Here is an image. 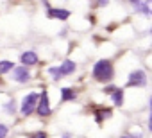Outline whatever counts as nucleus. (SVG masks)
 <instances>
[{"label":"nucleus","mask_w":152,"mask_h":138,"mask_svg":"<svg viewBox=\"0 0 152 138\" xmlns=\"http://www.w3.org/2000/svg\"><path fill=\"white\" fill-rule=\"evenodd\" d=\"M93 79L99 81V83H109L113 81L115 77V66H113V61L111 59H99L95 65H93Z\"/></svg>","instance_id":"nucleus-1"},{"label":"nucleus","mask_w":152,"mask_h":138,"mask_svg":"<svg viewBox=\"0 0 152 138\" xmlns=\"http://www.w3.org/2000/svg\"><path fill=\"white\" fill-rule=\"evenodd\" d=\"M148 84V76L143 68H136L127 76V83L125 88H145Z\"/></svg>","instance_id":"nucleus-2"},{"label":"nucleus","mask_w":152,"mask_h":138,"mask_svg":"<svg viewBox=\"0 0 152 138\" xmlns=\"http://www.w3.org/2000/svg\"><path fill=\"white\" fill-rule=\"evenodd\" d=\"M39 99H41V93H36V92H31L29 95H25V97H23V101H22V108H20V111H22L23 115H29V113H32V111H36V109H38V104H39Z\"/></svg>","instance_id":"nucleus-3"},{"label":"nucleus","mask_w":152,"mask_h":138,"mask_svg":"<svg viewBox=\"0 0 152 138\" xmlns=\"http://www.w3.org/2000/svg\"><path fill=\"white\" fill-rule=\"evenodd\" d=\"M131 7L136 11V13H140V15H143V16H147V18H152V2H141V0H131Z\"/></svg>","instance_id":"nucleus-4"},{"label":"nucleus","mask_w":152,"mask_h":138,"mask_svg":"<svg viewBox=\"0 0 152 138\" xmlns=\"http://www.w3.org/2000/svg\"><path fill=\"white\" fill-rule=\"evenodd\" d=\"M38 115H41V117H48L50 113H52V109H50V104H48V95H47V92H41V99H39V104H38Z\"/></svg>","instance_id":"nucleus-5"},{"label":"nucleus","mask_w":152,"mask_h":138,"mask_svg":"<svg viewBox=\"0 0 152 138\" xmlns=\"http://www.w3.org/2000/svg\"><path fill=\"white\" fill-rule=\"evenodd\" d=\"M47 15H48V18H57V20H68L70 18V11L63 9V7H48Z\"/></svg>","instance_id":"nucleus-6"},{"label":"nucleus","mask_w":152,"mask_h":138,"mask_svg":"<svg viewBox=\"0 0 152 138\" xmlns=\"http://www.w3.org/2000/svg\"><path fill=\"white\" fill-rule=\"evenodd\" d=\"M13 77H15L16 83H27V81L31 79V72H29V68H27V66H16Z\"/></svg>","instance_id":"nucleus-7"},{"label":"nucleus","mask_w":152,"mask_h":138,"mask_svg":"<svg viewBox=\"0 0 152 138\" xmlns=\"http://www.w3.org/2000/svg\"><path fill=\"white\" fill-rule=\"evenodd\" d=\"M111 117H113V109L111 108H99V109H95V122L99 126H102L104 120L111 118Z\"/></svg>","instance_id":"nucleus-8"},{"label":"nucleus","mask_w":152,"mask_h":138,"mask_svg":"<svg viewBox=\"0 0 152 138\" xmlns=\"http://www.w3.org/2000/svg\"><path fill=\"white\" fill-rule=\"evenodd\" d=\"M75 68H77V65H75L72 59H64V61L61 63V66H59V74H61V77L70 76V74L75 72Z\"/></svg>","instance_id":"nucleus-9"},{"label":"nucleus","mask_w":152,"mask_h":138,"mask_svg":"<svg viewBox=\"0 0 152 138\" xmlns=\"http://www.w3.org/2000/svg\"><path fill=\"white\" fill-rule=\"evenodd\" d=\"M22 63L23 65H27V66H31V65H36L38 63V54L36 52H32V50H27V52H23L22 54Z\"/></svg>","instance_id":"nucleus-10"},{"label":"nucleus","mask_w":152,"mask_h":138,"mask_svg":"<svg viewBox=\"0 0 152 138\" xmlns=\"http://www.w3.org/2000/svg\"><path fill=\"white\" fill-rule=\"evenodd\" d=\"M77 99V92L73 88H63L61 90V101L66 102V101H75Z\"/></svg>","instance_id":"nucleus-11"},{"label":"nucleus","mask_w":152,"mask_h":138,"mask_svg":"<svg viewBox=\"0 0 152 138\" xmlns=\"http://www.w3.org/2000/svg\"><path fill=\"white\" fill-rule=\"evenodd\" d=\"M111 101L116 108H122L124 106V88H118L113 95H111Z\"/></svg>","instance_id":"nucleus-12"},{"label":"nucleus","mask_w":152,"mask_h":138,"mask_svg":"<svg viewBox=\"0 0 152 138\" xmlns=\"http://www.w3.org/2000/svg\"><path fill=\"white\" fill-rule=\"evenodd\" d=\"M15 63L13 61H0V74H7L9 70H13Z\"/></svg>","instance_id":"nucleus-13"},{"label":"nucleus","mask_w":152,"mask_h":138,"mask_svg":"<svg viewBox=\"0 0 152 138\" xmlns=\"http://www.w3.org/2000/svg\"><path fill=\"white\" fill-rule=\"evenodd\" d=\"M48 74L56 79V81H59L61 79V74H59V66H52V68H48Z\"/></svg>","instance_id":"nucleus-14"},{"label":"nucleus","mask_w":152,"mask_h":138,"mask_svg":"<svg viewBox=\"0 0 152 138\" xmlns=\"http://www.w3.org/2000/svg\"><path fill=\"white\" fill-rule=\"evenodd\" d=\"M116 90H118V86H116V84H113V83H111V84H107V86H104V93H107L109 97H111Z\"/></svg>","instance_id":"nucleus-15"},{"label":"nucleus","mask_w":152,"mask_h":138,"mask_svg":"<svg viewBox=\"0 0 152 138\" xmlns=\"http://www.w3.org/2000/svg\"><path fill=\"white\" fill-rule=\"evenodd\" d=\"M148 108H150V117H148V124H147V127H148V131L152 133V95H150V101H148Z\"/></svg>","instance_id":"nucleus-16"},{"label":"nucleus","mask_w":152,"mask_h":138,"mask_svg":"<svg viewBox=\"0 0 152 138\" xmlns=\"http://www.w3.org/2000/svg\"><path fill=\"white\" fill-rule=\"evenodd\" d=\"M4 109H6L7 113H15V101H9V102L4 106Z\"/></svg>","instance_id":"nucleus-17"},{"label":"nucleus","mask_w":152,"mask_h":138,"mask_svg":"<svg viewBox=\"0 0 152 138\" xmlns=\"http://www.w3.org/2000/svg\"><path fill=\"white\" fill-rule=\"evenodd\" d=\"M120 138H143V134H141V133H138V134H134V133H129V134H122Z\"/></svg>","instance_id":"nucleus-18"},{"label":"nucleus","mask_w":152,"mask_h":138,"mask_svg":"<svg viewBox=\"0 0 152 138\" xmlns=\"http://www.w3.org/2000/svg\"><path fill=\"white\" fill-rule=\"evenodd\" d=\"M6 134H7V127L4 124H0V138H6Z\"/></svg>","instance_id":"nucleus-19"},{"label":"nucleus","mask_w":152,"mask_h":138,"mask_svg":"<svg viewBox=\"0 0 152 138\" xmlns=\"http://www.w3.org/2000/svg\"><path fill=\"white\" fill-rule=\"evenodd\" d=\"M31 138H47V133L45 131H39V133H34Z\"/></svg>","instance_id":"nucleus-20"},{"label":"nucleus","mask_w":152,"mask_h":138,"mask_svg":"<svg viewBox=\"0 0 152 138\" xmlns=\"http://www.w3.org/2000/svg\"><path fill=\"white\" fill-rule=\"evenodd\" d=\"M63 138H70V134H63Z\"/></svg>","instance_id":"nucleus-21"}]
</instances>
